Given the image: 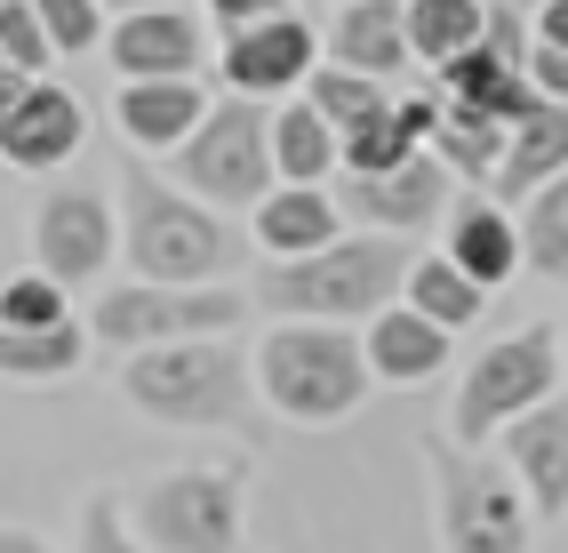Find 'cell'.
Wrapping results in <instances>:
<instances>
[{"instance_id":"obj_1","label":"cell","mask_w":568,"mask_h":553,"mask_svg":"<svg viewBox=\"0 0 568 553\" xmlns=\"http://www.w3.org/2000/svg\"><path fill=\"white\" fill-rule=\"evenodd\" d=\"M121 257L136 281H169V289H209L241 265V233L224 225L209 201L169 193L161 177H144L136 161L121 169Z\"/></svg>"},{"instance_id":"obj_2","label":"cell","mask_w":568,"mask_h":553,"mask_svg":"<svg viewBox=\"0 0 568 553\" xmlns=\"http://www.w3.org/2000/svg\"><path fill=\"white\" fill-rule=\"evenodd\" d=\"M408 273H416L408 233H345L321 257H281L256 298L273 313H305V321H376V313H393Z\"/></svg>"},{"instance_id":"obj_3","label":"cell","mask_w":568,"mask_h":553,"mask_svg":"<svg viewBox=\"0 0 568 553\" xmlns=\"http://www.w3.org/2000/svg\"><path fill=\"white\" fill-rule=\"evenodd\" d=\"M121 393L161 425H241L248 418V361L224 338L144 345L121 369Z\"/></svg>"},{"instance_id":"obj_4","label":"cell","mask_w":568,"mask_h":553,"mask_svg":"<svg viewBox=\"0 0 568 553\" xmlns=\"http://www.w3.org/2000/svg\"><path fill=\"white\" fill-rule=\"evenodd\" d=\"M256 378L264 401L296 425H328V418H353L361 393H368V345H353L345 329H273L256 345Z\"/></svg>"},{"instance_id":"obj_5","label":"cell","mask_w":568,"mask_h":553,"mask_svg":"<svg viewBox=\"0 0 568 553\" xmlns=\"http://www.w3.org/2000/svg\"><path fill=\"white\" fill-rule=\"evenodd\" d=\"M176 177L209 193L216 209H256L273 193V113H264V97H224L216 113L176 144Z\"/></svg>"},{"instance_id":"obj_6","label":"cell","mask_w":568,"mask_h":553,"mask_svg":"<svg viewBox=\"0 0 568 553\" xmlns=\"http://www.w3.org/2000/svg\"><path fill=\"white\" fill-rule=\"evenodd\" d=\"M233 321H248V298L241 289H169V281H129L112 289V298H97V338L121 345V353H144V345H184V338H224Z\"/></svg>"},{"instance_id":"obj_7","label":"cell","mask_w":568,"mask_h":553,"mask_svg":"<svg viewBox=\"0 0 568 553\" xmlns=\"http://www.w3.org/2000/svg\"><path fill=\"white\" fill-rule=\"evenodd\" d=\"M552 378H560V338L552 329H513L505 345H488L473 361V378L457 393V433L488 441L497 425H520L528 410L552 401Z\"/></svg>"},{"instance_id":"obj_8","label":"cell","mask_w":568,"mask_h":553,"mask_svg":"<svg viewBox=\"0 0 568 553\" xmlns=\"http://www.w3.org/2000/svg\"><path fill=\"white\" fill-rule=\"evenodd\" d=\"M153 553H233L241 545V473H169L144 490Z\"/></svg>"},{"instance_id":"obj_9","label":"cell","mask_w":568,"mask_h":553,"mask_svg":"<svg viewBox=\"0 0 568 553\" xmlns=\"http://www.w3.org/2000/svg\"><path fill=\"white\" fill-rule=\"evenodd\" d=\"M440 530L448 553H528V490L497 465L440 458Z\"/></svg>"},{"instance_id":"obj_10","label":"cell","mask_w":568,"mask_h":553,"mask_svg":"<svg viewBox=\"0 0 568 553\" xmlns=\"http://www.w3.org/2000/svg\"><path fill=\"white\" fill-rule=\"evenodd\" d=\"M81 137H89V113L72 89L0 81V153H9V169H57L81 153Z\"/></svg>"},{"instance_id":"obj_11","label":"cell","mask_w":568,"mask_h":553,"mask_svg":"<svg viewBox=\"0 0 568 553\" xmlns=\"http://www.w3.org/2000/svg\"><path fill=\"white\" fill-rule=\"evenodd\" d=\"M440 81H448V97L488 104V113H505V121H528L545 104L537 72H528V57H520V17L513 9H488V32L457 64H440Z\"/></svg>"},{"instance_id":"obj_12","label":"cell","mask_w":568,"mask_h":553,"mask_svg":"<svg viewBox=\"0 0 568 553\" xmlns=\"http://www.w3.org/2000/svg\"><path fill=\"white\" fill-rule=\"evenodd\" d=\"M321 57V32L305 17H264V24H241V32H224V81H233V97H288L296 81H313V64Z\"/></svg>"},{"instance_id":"obj_13","label":"cell","mask_w":568,"mask_h":553,"mask_svg":"<svg viewBox=\"0 0 568 553\" xmlns=\"http://www.w3.org/2000/svg\"><path fill=\"white\" fill-rule=\"evenodd\" d=\"M112 72L121 81H193L201 57H209V32L193 9H136L112 24Z\"/></svg>"},{"instance_id":"obj_14","label":"cell","mask_w":568,"mask_h":553,"mask_svg":"<svg viewBox=\"0 0 568 553\" xmlns=\"http://www.w3.org/2000/svg\"><path fill=\"white\" fill-rule=\"evenodd\" d=\"M345 209L368 217L376 233H425L433 217L448 209V161L440 153H416V161L376 169V177H353L345 169Z\"/></svg>"},{"instance_id":"obj_15","label":"cell","mask_w":568,"mask_h":553,"mask_svg":"<svg viewBox=\"0 0 568 553\" xmlns=\"http://www.w3.org/2000/svg\"><path fill=\"white\" fill-rule=\"evenodd\" d=\"M32 257H41V273H57L64 289L89 281L104 257H112V209L97 193H49L41 201V225H32Z\"/></svg>"},{"instance_id":"obj_16","label":"cell","mask_w":568,"mask_h":553,"mask_svg":"<svg viewBox=\"0 0 568 553\" xmlns=\"http://www.w3.org/2000/svg\"><path fill=\"white\" fill-rule=\"evenodd\" d=\"M448 257L480 281V289H497L528 265V233H520V217L513 201H465L457 217H448Z\"/></svg>"},{"instance_id":"obj_17","label":"cell","mask_w":568,"mask_h":553,"mask_svg":"<svg viewBox=\"0 0 568 553\" xmlns=\"http://www.w3.org/2000/svg\"><path fill=\"white\" fill-rule=\"evenodd\" d=\"M112 113H121V137L136 153H169L209 121V97H201V81H121Z\"/></svg>"},{"instance_id":"obj_18","label":"cell","mask_w":568,"mask_h":553,"mask_svg":"<svg viewBox=\"0 0 568 553\" xmlns=\"http://www.w3.org/2000/svg\"><path fill=\"white\" fill-rule=\"evenodd\" d=\"M513 482L528 490L537 513H568V401H545L513 425Z\"/></svg>"},{"instance_id":"obj_19","label":"cell","mask_w":568,"mask_h":553,"mask_svg":"<svg viewBox=\"0 0 568 553\" xmlns=\"http://www.w3.org/2000/svg\"><path fill=\"white\" fill-rule=\"evenodd\" d=\"M328 57L376 72V81H385V72H400V64H408V0H336Z\"/></svg>"},{"instance_id":"obj_20","label":"cell","mask_w":568,"mask_h":553,"mask_svg":"<svg viewBox=\"0 0 568 553\" xmlns=\"http://www.w3.org/2000/svg\"><path fill=\"white\" fill-rule=\"evenodd\" d=\"M368 369H376L385 385H425V378H440V369H448V329L425 321L416 305L376 313V321H368Z\"/></svg>"},{"instance_id":"obj_21","label":"cell","mask_w":568,"mask_h":553,"mask_svg":"<svg viewBox=\"0 0 568 553\" xmlns=\"http://www.w3.org/2000/svg\"><path fill=\"white\" fill-rule=\"evenodd\" d=\"M552 177H568V104L545 97L537 113L513 129V153L497 169V201H537Z\"/></svg>"},{"instance_id":"obj_22","label":"cell","mask_w":568,"mask_h":553,"mask_svg":"<svg viewBox=\"0 0 568 553\" xmlns=\"http://www.w3.org/2000/svg\"><path fill=\"white\" fill-rule=\"evenodd\" d=\"M256 241L273 257H321L336 241V193L321 184H281V193L256 201Z\"/></svg>"},{"instance_id":"obj_23","label":"cell","mask_w":568,"mask_h":553,"mask_svg":"<svg viewBox=\"0 0 568 553\" xmlns=\"http://www.w3.org/2000/svg\"><path fill=\"white\" fill-rule=\"evenodd\" d=\"M336 153H345V137H336V121L321 113L313 97H296L273 113V161H281V184H321L336 169Z\"/></svg>"},{"instance_id":"obj_24","label":"cell","mask_w":568,"mask_h":553,"mask_svg":"<svg viewBox=\"0 0 568 553\" xmlns=\"http://www.w3.org/2000/svg\"><path fill=\"white\" fill-rule=\"evenodd\" d=\"M513 129H520V121L488 113V104H465V97H448L433 153H440L448 169H465V177H497V169H505V153H513Z\"/></svg>"},{"instance_id":"obj_25","label":"cell","mask_w":568,"mask_h":553,"mask_svg":"<svg viewBox=\"0 0 568 553\" xmlns=\"http://www.w3.org/2000/svg\"><path fill=\"white\" fill-rule=\"evenodd\" d=\"M480 32H488L480 0H408V49L425 64H457Z\"/></svg>"},{"instance_id":"obj_26","label":"cell","mask_w":568,"mask_h":553,"mask_svg":"<svg viewBox=\"0 0 568 553\" xmlns=\"http://www.w3.org/2000/svg\"><path fill=\"white\" fill-rule=\"evenodd\" d=\"M408 305L425 321H440V329H473L480 305H488V289L457 265V257H425V265L408 273Z\"/></svg>"},{"instance_id":"obj_27","label":"cell","mask_w":568,"mask_h":553,"mask_svg":"<svg viewBox=\"0 0 568 553\" xmlns=\"http://www.w3.org/2000/svg\"><path fill=\"white\" fill-rule=\"evenodd\" d=\"M89 353V321H57V329H9L0 338V369L9 378H64Z\"/></svg>"},{"instance_id":"obj_28","label":"cell","mask_w":568,"mask_h":553,"mask_svg":"<svg viewBox=\"0 0 568 553\" xmlns=\"http://www.w3.org/2000/svg\"><path fill=\"white\" fill-rule=\"evenodd\" d=\"M305 97L321 104L328 121H336V137H345V129H361V121H376V113L393 104V97H385V81H376V72H361V64H321Z\"/></svg>"},{"instance_id":"obj_29","label":"cell","mask_w":568,"mask_h":553,"mask_svg":"<svg viewBox=\"0 0 568 553\" xmlns=\"http://www.w3.org/2000/svg\"><path fill=\"white\" fill-rule=\"evenodd\" d=\"M520 233H528V265L568 289V177H552L537 201H520Z\"/></svg>"},{"instance_id":"obj_30","label":"cell","mask_w":568,"mask_h":553,"mask_svg":"<svg viewBox=\"0 0 568 553\" xmlns=\"http://www.w3.org/2000/svg\"><path fill=\"white\" fill-rule=\"evenodd\" d=\"M49 57H57V41H49L41 9L32 0H0V64H9V81H41Z\"/></svg>"},{"instance_id":"obj_31","label":"cell","mask_w":568,"mask_h":553,"mask_svg":"<svg viewBox=\"0 0 568 553\" xmlns=\"http://www.w3.org/2000/svg\"><path fill=\"white\" fill-rule=\"evenodd\" d=\"M0 321H9V329H57V321H72L64 313V281L57 273H9V289H0Z\"/></svg>"},{"instance_id":"obj_32","label":"cell","mask_w":568,"mask_h":553,"mask_svg":"<svg viewBox=\"0 0 568 553\" xmlns=\"http://www.w3.org/2000/svg\"><path fill=\"white\" fill-rule=\"evenodd\" d=\"M32 9H41L57 57H89L97 41H112L104 32V0H32Z\"/></svg>"},{"instance_id":"obj_33","label":"cell","mask_w":568,"mask_h":553,"mask_svg":"<svg viewBox=\"0 0 568 553\" xmlns=\"http://www.w3.org/2000/svg\"><path fill=\"white\" fill-rule=\"evenodd\" d=\"M81 553H144V545L129 537V522H121V505H112V497H89V513H81Z\"/></svg>"},{"instance_id":"obj_34","label":"cell","mask_w":568,"mask_h":553,"mask_svg":"<svg viewBox=\"0 0 568 553\" xmlns=\"http://www.w3.org/2000/svg\"><path fill=\"white\" fill-rule=\"evenodd\" d=\"M209 17H216V32H241V24L281 17V0H209Z\"/></svg>"},{"instance_id":"obj_35","label":"cell","mask_w":568,"mask_h":553,"mask_svg":"<svg viewBox=\"0 0 568 553\" xmlns=\"http://www.w3.org/2000/svg\"><path fill=\"white\" fill-rule=\"evenodd\" d=\"M528 72H537V89H545V97H560V104H568V49L537 41V57H528Z\"/></svg>"},{"instance_id":"obj_36","label":"cell","mask_w":568,"mask_h":553,"mask_svg":"<svg viewBox=\"0 0 568 553\" xmlns=\"http://www.w3.org/2000/svg\"><path fill=\"white\" fill-rule=\"evenodd\" d=\"M537 41L568 49V0H545V9H537Z\"/></svg>"},{"instance_id":"obj_37","label":"cell","mask_w":568,"mask_h":553,"mask_svg":"<svg viewBox=\"0 0 568 553\" xmlns=\"http://www.w3.org/2000/svg\"><path fill=\"white\" fill-rule=\"evenodd\" d=\"M0 553H49L41 537H24V530H9V537H0Z\"/></svg>"},{"instance_id":"obj_38","label":"cell","mask_w":568,"mask_h":553,"mask_svg":"<svg viewBox=\"0 0 568 553\" xmlns=\"http://www.w3.org/2000/svg\"><path fill=\"white\" fill-rule=\"evenodd\" d=\"M104 9H121V17H136V9H176V0H104Z\"/></svg>"}]
</instances>
